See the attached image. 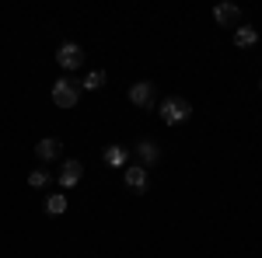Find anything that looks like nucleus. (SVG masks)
Instances as JSON below:
<instances>
[{
  "mask_svg": "<svg viewBox=\"0 0 262 258\" xmlns=\"http://www.w3.org/2000/svg\"><path fill=\"white\" fill-rule=\"evenodd\" d=\"M53 101L60 105V108H74L77 101H81V84L70 77H60L53 84Z\"/></svg>",
  "mask_w": 262,
  "mask_h": 258,
  "instance_id": "f03ea898",
  "label": "nucleus"
},
{
  "mask_svg": "<svg viewBox=\"0 0 262 258\" xmlns=\"http://www.w3.org/2000/svg\"><path fill=\"white\" fill-rule=\"evenodd\" d=\"M46 213L49 217H60V213H67V196H46Z\"/></svg>",
  "mask_w": 262,
  "mask_h": 258,
  "instance_id": "f8f14e48",
  "label": "nucleus"
},
{
  "mask_svg": "<svg viewBox=\"0 0 262 258\" xmlns=\"http://www.w3.org/2000/svg\"><path fill=\"white\" fill-rule=\"evenodd\" d=\"M129 101H133L137 108H154V84H150V80L129 84Z\"/></svg>",
  "mask_w": 262,
  "mask_h": 258,
  "instance_id": "39448f33",
  "label": "nucleus"
},
{
  "mask_svg": "<svg viewBox=\"0 0 262 258\" xmlns=\"http://www.w3.org/2000/svg\"><path fill=\"white\" fill-rule=\"evenodd\" d=\"M213 18H217V25H234V21L242 18V7L224 0V4H217V7H213Z\"/></svg>",
  "mask_w": 262,
  "mask_h": 258,
  "instance_id": "1a4fd4ad",
  "label": "nucleus"
},
{
  "mask_svg": "<svg viewBox=\"0 0 262 258\" xmlns=\"http://www.w3.org/2000/svg\"><path fill=\"white\" fill-rule=\"evenodd\" d=\"M122 178H126V189H133V192H147V185H150V175L143 164H129Z\"/></svg>",
  "mask_w": 262,
  "mask_h": 258,
  "instance_id": "423d86ee",
  "label": "nucleus"
},
{
  "mask_svg": "<svg viewBox=\"0 0 262 258\" xmlns=\"http://www.w3.org/2000/svg\"><path fill=\"white\" fill-rule=\"evenodd\" d=\"M133 154H137V160H140L143 168H154V164L161 160V147H158L150 136H140L137 143H133Z\"/></svg>",
  "mask_w": 262,
  "mask_h": 258,
  "instance_id": "7ed1b4c3",
  "label": "nucleus"
},
{
  "mask_svg": "<svg viewBox=\"0 0 262 258\" xmlns=\"http://www.w3.org/2000/svg\"><path fill=\"white\" fill-rule=\"evenodd\" d=\"M158 115H161L164 126H179V122H185L192 115V105L185 98H175V95H171V98H164L161 105H158Z\"/></svg>",
  "mask_w": 262,
  "mask_h": 258,
  "instance_id": "f257e3e1",
  "label": "nucleus"
},
{
  "mask_svg": "<svg viewBox=\"0 0 262 258\" xmlns=\"http://www.w3.org/2000/svg\"><path fill=\"white\" fill-rule=\"evenodd\" d=\"M56 63H60L63 70H77V66H84V49L77 42H63L60 49H56Z\"/></svg>",
  "mask_w": 262,
  "mask_h": 258,
  "instance_id": "20e7f679",
  "label": "nucleus"
},
{
  "mask_svg": "<svg viewBox=\"0 0 262 258\" xmlns=\"http://www.w3.org/2000/svg\"><path fill=\"white\" fill-rule=\"evenodd\" d=\"M101 84H105V74H101V70H95V74H88V77H84V91H98Z\"/></svg>",
  "mask_w": 262,
  "mask_h": 258,
  "instance_id": "4468645a",
  "label": "nucleus"
},
{
  "mask_svg": "<svg viewBox=\"0 0 262 258\" xmlns=\"http://www.w3.org/2000/svg\"><path fill=\"white\" fill-rule=\"evenodd\" d=\"M60 154H63V139H56V136H46L35 143V157L39 160H56Z\"/></svg>",
  "mask_w": 262,
  "mask_h": 258,
  "instance_id": "0eeeda50",
  "label": "nucleus"
},
{
  "mask_svg": "<svg viewBox=\"0 0 262 258\" xmlns=\"http://www.w3.org/2000/svg\"><path fill=\"white\" fill-rule=\"evenodd\" d=\"M49 181H53V171H46V168H35V171L28 175V185H32V189H49Z\"/></svg>",
  "mask_w": 262,
  "mask_h": 258,
  "instance_id": "ddd939ff",
  "label": "nucleus"
},
{
  "mask_svg": "<svg viewBox=\"0 0 262 258\" xmlns=\"http://www.w3.org/2000/svg\"><path fill=\"white\" fill-rule=\"evenodd\" d=\"M101 160H105L108 168H126L129 150H126V147H105V150H101Z\"/></svg>",
  "mask_w": 262,
  "mask_h": 258,
  "instance_id": "9d476101",
  "label": "nucleus"
},
{
  "mask_svg": "<svg viewBox=\"0 0 262 258\" xmlns=\"http://www.w3.org/2000/svg\"><path fill=\"white\" fill-rule=\"evenodd\" d=\"M81 175H84V164H81V160H67V164H63V171H60V185H63V189H74V185L81 181Z\"/></svg>",
  "mask_w": 262,
  "mask_h": 258,
  "instance_id": "6e6552de",
  "label": "nucleus"
},
{
  "mask_svg": "<svg viewBox=\"0 0 262 258\" xmlns=\"http://www.w3.org/2000/svg\"><path fill=\"white\" fill-rule=\"evenodd\" d=\"M255 42H259V32H255L252 25H242V28L234 32V45H238V49H248V45H255Z\"/></svg>",
  "mask_w": 262,
  "mask_h": 258,
  "instance_id": "9b49d317",
  "label": "nucleus"
}]
</instances>
